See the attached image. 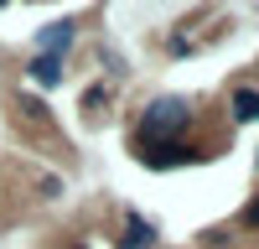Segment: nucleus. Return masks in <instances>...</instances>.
Listing matches in <instances>:
<instances>
[{
  "label": "nucleus",
  "instance_id": "6",
  "mask_svg": "<svg viewBox=\"0 0 259 249\" xmlns=\"http://www.w3.org/2000/svg\"><path fill=\"white\" fill-rule=\"evenodd\" d=\"M233 119H259V94H254V89H239V94H233Z\"/></svg>",
  "mask_w": 259,
  "mask_h": 249
},
{
  "label": "nucleus",
  "instance_id": "2",
  "mask_svg": "<svg viewBox=\"0 0 259 249\" xmlns=\"http://www.w3.org/2000/svg\"><path fill=\"white\" fill-rule=\"evenodd\" d=\"M140 156L150 161V166H182V161H197L187 151V145H177V140H140Z\"/></svg>",
  "mask_w": 259,
  "mask_h": 249
},
{
  "label": "nucleus",
  "instance_id": "5",
  "mask_svg": "<svg viewBox=\"0 0 259 249\" xmlns=\"http://www.w3.org/2000/svg\"><path fill=\"white\" fill-rule=\"evenodd\" d=\"M31 78L41 83V89H52V83H62V57H36V62H31Z\"/></svg>",
  "mask_w": 259,
  "mask_h": 249
},
{
  "label": "nucleus",
  "instance_id": "9",
  "mask_svg": "<svg viewBox=\"0 0 259 249\" xmlns=\"http://www.w3.org/2000/svg\"><path fill=\"white\" fill-rule=\"evenodd\" d=\"M0 6H6V0H0Z\"/></svg>",
  "mask_w": 259,
  "mask_h": 249
},
{
  "label": "nucleus",
  "instance_id": "1",
  "mask_svg": "<svg viewBox=\"0 0 259 249\" xmlns=\"http://www.w3.org/2000/svg\"><path fill=\"white\" fill-rule=\"evenodd\" d=\"M187 119H192V104L187 99H177V94L150 99L145 114H140V140H171V135L187 130Z\"/></svg>",
  "mask_w": 259,
  "mask_h": 249
},
{
  "label": "nucleus",
  "instance_id": "4",
  "mask_svg": "<svg viewBox=\"0 0 259 249\" xmlns=\"http://www.w3.org/2000/svg\"><path fill=\"white\" fill-rule=\"evenodd\" d=\"M119 249H156V228H150L145 218H135V213H130V223H124V239H119Z\"/></svg>",
  "mask_w": 259,
  "mask_h": 249
},
{
  "label": "nucleus",
  "instance_id": "7",
  "mask_svg": "<svg viewBox=\"0 0 259 249\" xmlns=\"http://www.w3.org/2000/svg\"><path fill=\"white\" fill-rule=\"evenodd\" d=\"M21 114H31V124H47L52 114H47V104H41L36 94H21Z\"/></svg>",
  "mask_w": 259,
  "mask_h": 249
},
{
  "label": "nucleus",
  "instance_id": "3",
  "mask_svg": "<svg viewBox=\"0 0 259 249\" xmlns=\"http://www.w3.org/2000/svg\"><path fill=\"white\" fill-rule=\"evenodd\" d=\"M36 47H41V57H62L73 47V21H52V26H41L36 31Z\"/></svg>",
  "mask_w": 259,
  "mask_h": 249
},
{
  "label": "nucleus",
  "instance_id": "8",
  "mask_svg": "<svg viewBox=\"0 0 259 249\" xmlns=\"http://www.w3.org/2000/svg\"><path fill=\"white\" fill-rule=\"evenodd\" d=\"M244 223H249V228H259V192H254V197H249V208H244Z\"/></svg>",
  "mask_w": 259,
  "mask_h": 249
}]
</instances>
